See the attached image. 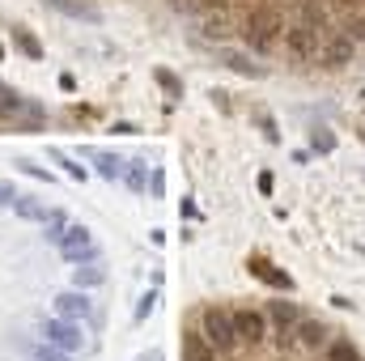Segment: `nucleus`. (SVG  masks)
Instances as JSON below:
<instances>
[{
  "label": "nucleus",
  "mask_w": 365,
  "mask_h": 361,
  "mask_svg": "<svg viewBox=\"0 0 365 361\" xmlns=\"http://www.w3.org/2000/svg\"><path fill=\"white\" fill-rule=\"evenodd\" d=\"M247 268L255 272L259 280L276 285V289H293V276H289V272H280V268H272V264H268V260H259V255H255V260H247Z\"/></svg>",
  "instance_id": "9"
},
{
  "label": "nucleus",
  "mask_w": 365,
  "mask_h": 361,
  "mask_svg": "<svg viewBox=\"0 0 365 361\" xmlns=\"http://www.w3.org/2000/svg\"><path fill=\"white\" fill-rule=\"evenodd\" d=\"M200 332H204V340H208L217 353H225V349H234V345H238V336H234V315H225V310H217V306H208V310H204Z\"/></svg>",
  "instance_id": "2"
},
{
  "label": "nucleus",
  "mask_w": 365,
  "mask_h": 361,
  "mask_svg": "<svg viewBox=\"0 0 365 361\" xmlns=\"http://www.w3.org/2000/svg\"><path fill=\"white\" fill-rule=\"evenodd\" d=\"M17 195H21L17 187H9V183H0V204H4V208H13V204H17Z\"/></svg>",
  "instance_id": "28"
},
{
  "label": "nucleus",
  "mask_w": 365,
  "mask_h": 361,
  "mask_svg": "<svg viewBox=\"0 0 365 361\" xmlns=\"http://www.w3.org/2000/svg\"><path fill=\"white\" fill-rule=\"evenodd\" d=\"M0 60H4V47H0Z\"/></svg>",
  "instance_id": "32"
},
{
  "label": "nucleus",
  "mask_w": 365,
  "mask_h": 361,
  "mask_svg": "<svg viewBox=\"0 0 365 361\" xmlns=\"http://www.w3.org/2000/svg\"><path fill=\"white\" fill-rule=\"evenodd\" d=\"M13 43L26 51V60H43V43L30 34V30H21V26H13Z\"/></svg>",
  "instance_id": "14"
},
{
  "label": "nucleus",
  "mask_w": 365,
  "mask_h": 361,
  "mask_svg": "<svg viewBox=\"0 0 365 361\" xmlns=\"http://www.w3.org/2000/svg\"><path fill=\"white\" fill-rule=\"evenodd\" d=\"M268 315H272V323L280 327V332H289V327L297 323V306H293V302H284V298H276L272 306H268Z\"/></svg>",
  "instance_id": "13"
},
{
  "label": "nucleus",
  "mask_w": 365,
  "mask_h": 361,
  "mask_svg": "<svg viewBox=\"0 0 365 361\" xmlns=\"http://www.w3.org/2000/svg\"><path fill=\"white\" fill-rule=\"evenodd\" d=\"M51 158H56V162L64 166V175H68V179H86V166H77V162H73L68 153H60V149H51Z\"/></svg>",
  "instance_id": "22"
},
{
  "label": "nucleus",
  "mask_w": 365,
  "mask_h": 361,
  "mask_svg": "<svg viewBox=\"0 0 365 361\" xmlns=\"http://www.w3.org/2000/svg\"><path fill=\"white\" fill-rule=\"evenodd\" d=\"M93 162H98V175L102 179H119L123 175V158H115V153H98Z\"/></svg>",
  "instance_id": "17"
},
{
  "label": "nucleus",
  "mask_w": 365,
  "mask_h": 361,
  "mask_svg": "<svg viewBox=\"0 0 365 361\" xmlns=\"http://www.w3.org/2000/svg\"><path fill=\"white\" fill-rule=\"evenodd\" d=\"M128 187H132V191H145V166H140V162L128 171Z\"/></svg>",
  "instance_id": "27"
},
{
  "label": "nucleus",
  "mask_w": 365,
  "mask_h": 361,
  "mask_svg": "<svg viewBox=\"0 0 365 361\" xmlns=\"http://www.w3.org/2000/svg\"><path fill=\"white\" fill-rule=\"evenodd\" d=\"M68 225H73V221H68V213H64V208H51V213L43 217V238L60 247V238L68 234Z\"/></svg>",
  "instance_id": "10"
},
{
  "label": "nucleus",
  "mask_w": 365,
  "mask_h": 361,
  "mask_svg": "<svg viewBox=\"0 0 365 361\" xmlns=\"http://www.w3.org/2000/svg\"><path fill=\"white\" fill-rule=\"evenodd\" d=\"M136 361H158V353H153V357H136Z\"/></svg>",
  "instance_id": "31"
},
{
  "label": "nucleus",
  "mask_w": 365,
  "mask_h": 361,
  "mask_svg": "<svg viewBox=\"0 0 365 361\" xmlns=\"http://www.w3.org/2000/svg\"><path fill=\"white\" fill-rule=\"evenodd\" d=\"M153 81H158V86H162L166 93H175V98L182 93V81L175 77V73H170V68H153Z\"/></svg>",
  "instance_id": "21"
},
{
  "label": "nucleus",
  "mask_w": 365,
  "mask_h": 361,
  "mask_svg": "<svg viewBox=\"0 0 365 361\" xmlns=\"http://www.w3.org/2000/svg\"><path fill=\"white\" fill-rule=\"evenodd\" d=\"M182 361H217V349L204 340V332H182Z\"/></svg>",
  "instance_id": "8"
},
{
  "label": "nucleus",
  "mask_w": 365,
  "mask_h": 361,
  "mask_svg": "<svg viewBox=\"0 0 365 361\" xmlns=\"http://www.w3.org/2000/svg\"><path fill=\"white\" fill-rule=\"evenodd\" d=\"M153 306H158V289H153V293H145V298H140V306H136V315H132V319H136V323H145V319H149V315H153Z\"/></svg>",
  "instance_id": "25"
},
{
  "label": "nucleus",
  "mask_w": 365,
  "mask_h": 361,
  "mask_svg": "<svg viewBox=\"0 0 365 361\" xmlns=\"http://www.w3.org/2000/svg\"><path fill=\"white\" fill-rule=\"evenodd\" d=\"M56 315H64V319H90L93 315V302L86 298V289H68V293H60L56 298Z\"/></svg>",
  "instance_id": "7"
},
{
  "label": "nucleus",
  "mask_w": 365,
  "mask_h": 361,
  "mask_svg": "<svg viewBox=\"0 0 365 361\" xmlns=\"http://www.w3.org/2000/svg\"><path fill=\"white\" fill-rule=\"evenodd\" d=\"M284 47H289L297 60L319 56V26H289V30H284Z\"/></svg>",
  "instance_id": "5"
},
{
  "label": "nucleus",
  "mask_w": 365,
  "mask_h": 361,
  "mask_svg": "<svg viewBox=\"0 0 365 361\" xmlns=\"http://www.w3.org/2000/svg\"><path fill=\"white\" fill-rule=\"evenodd\" d=\"M327 361H357L353 340H331V345H327Z\"/></svg>",
  "instance_id": "20"
},
{
  "label": "nucleus",
  "mask_w": 365,
  "mask_h": 361,
  "mask_svg": "<svg viewBox=\"0 0 365 361\" xmlns=\"http://www.w3.org/2000/svg\"><path fill=\"white\" fill-rule=\"evenodd\" d=\"M314 149H323V153H331V149H336V141H331V132H314Z\"/></svg>",
  "instance_id": "29"
},
{
  "label": "nucleus",
  "mask_w": 365,
  "mask_h": 361,
  "mask_svg": "<svg viewBox=\"0 0 365 361\" xmlns=\"http://www.w3.org/2000/svg\"><path fill=\"white\" fill-rule=\"evenodd\" d=\"M327 332H331L327 323H302V345H310V349L314 345H327Z\"/></svg>",
  "instance_id": "19"
},
{
  "label": "nucleus",
  "mask_w": 365,
  "mask_h": 361,
  "mask_svg": "<svg viewBox=\"0 0 365 361\" xmlns=\"http://www.w3.org/2000/svg\"><path fill=\"white\" fill-rule=\"evenodd\" d=\"M43 336H47V345H56V349H64V353L86 349V332H81V323H77V319H64V315L47 319V323H43Z\"/></svg>",
  "instance_id": "3"
},
{
  "label": "nucleus",
  "mask_w": 365,
  "mask_h": 361,
  "mask_svg": "<svg viewBox=\"0 0 365 361\" xmlns=\"http://www.w3.org/2000/svg\"><path fill=\"white\" fill-rule=\"evenodd\" d=\"M60 255L68 260V264H98V247H93V234L86 225H68V234L60 238Z\"/></svg>",
  "instance_id": "4"
},
{
  "label": "nucleus",
  "mask_w": 365,
  "mask_h": 361,
  "mask_svg": "<svg viewBox=\"0 0 365 361\" xmlns=\"http://www.w3.org/2000/svg\"><path fill=\"white\" fill-rule=\"evenodd\" d=\"M106 280V272L98 268V264H77L73 268V289H98Z\"/></svg>",
  "instance_id": "12"
},
{
  "label": "nucleus",
  "mask_w": 365,
  "mask_h": 361,
  "mask_svg": "<svg viewBox=\"0 0 365 361\" xmlns=\"http://www.w3.org/2000/svg\"><path fill=\"white\" fill-rule=\"evenodd\" d=\"M73 353H64V349H56V345H38L34 349V361H68Z\"/></svg>",
  "instance_id": "23"
},
{
  "label": "nucleus",
  "mask_w": 365,
  "mask_h": 361,
  "mask_svg": "<svg viewBox=\"0 0 365 361\" xmlns=\"http://www.w3.org/2000/svg\"><path fill=\"white\" fill-rule=\"evenodd\" d=\"M17 106H21V98H17V93H13L9 86H4V81H0V119H4L9 111H17Z\"/></svg>",
  "instance_id": "24"
},
{
  "label": "nucleus",
  "mask_w": 365,
  "mask_h": 361,
  "mask_svg": "<svg viewBox=\"0 0 365 361\" xmlns=\"http://www.w3.org/2000/svg\"><path fill=\"white\" fill-rule=\"evenodd\" d=\"M234 336L247 340V345H259V340L268 336L264 315H259V310H238V315H234Z\"/></svg>",
  "instance_id": "6"
},
{
  "label": "nucleus",
  "mask_w": 365,
  "mask_h": 361,
  "mask_svg": "<svg viewBox=\"0 0 365 361\" xmlns=\"http://www.w3.org/2000/svg\"><path fill=\"white\" fill-rule=\"evenodd\" d=\"M242 34H247V43H251L255 51H272L276 39H280V17H276L272 9H255V13L247 17Z\"/></svg>",
  "instance_id": "1"
},
{
  "label": "nucleus",
  "mask_w": 365,
  "mask_h": 361,
  "mask_svg": "<svg viewBox=\"0 0 365 361\" xmlns=\"http://www.w3.org/2000/svg\"><path fill=\"white\" fill-rule=\"evenodd\" d=\"M47 4H56L60 13H68V17H86V21H98V9L90 4H77V0H47Z\"/></svg>",
  "instance_id": "16"
},
{
  "label": "nucleus",
  "mask_w": 365,
  "mask_h": 361,
  "mask_svg": "<svg viewBox=\"0 0 365 361\" xmlns=\"http://www.w3.org/2000/svg\"><path fill=\"white\" fill-rule=\"evenodd\" d=\"M13 213L21 217V221H43L47 217V208L34 200V195H17V204H13Z\"/></svg>",
  "instance_id": "15"
},
{
  "label": "nucleus",
  "mask_w": 365,
  "mask_h": 361,
  "mask_svg": "<svg viewBox=\"0 0 365 361\" xmlns=\"http://www.w3.org/2000/svg\"><path fill=\"white\" fill-rule=\"evenodd\" d=\"M17 171L30 175V179H38V183H51V171H43V166H34V162H17Z\"/></svg>",
  "instance_id": "26"
},
{
  "label": "nucleus",
  "mask_w": 365,
  "mask_h": 361,
  "mask_svg": "<svg viewBox=\"0 0 365 361\" xmlns=\"http://www.w3.org/2000/svg\"><path fill=\"white\" fill-rule=\"evenodd\" d=\"M225 64H230L234 73H242V77H264V64H251L247 56H234V51H230V56H225Z\"/></svg>",
  "instance_id": "18"
},
{
  "label": "nucleus",
  "mask_w": 365,
  "mask_h": 361,
  "mask_svg": "<svg viewBox=\"0 0 365 361\" xmlns=\"http://www.w3.org/2000/svg\"><path fill=\"white\" fill-rule=\"evenodd\" d=\"M349 56H353V39H331V43L323 47V64H327V68L349 64Z\"/></svg>",
  "instance_id": "11"
},
{
  "label": "nucleus",
  "mask_w": 365,
  "mask_h": 361,
  "mask_svg": "<svg viewBox=\"0 0 365 361\" xmlns=\"http://www.w3.org/2000/svg\"><path fill=\"white\" fill-rule=\"evenodd\" d=\"M357 34H361V39H365V17H361V21H357Z\"/></svg>",
  "instance_id": "30"
}]
</instances>
